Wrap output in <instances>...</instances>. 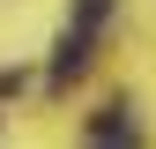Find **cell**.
<instances>
[{"instance_id":"6da1fadb","label":"cell","mask_w":156,"mask_h":149,"mask_svg":"<svg viewBox=\"0 0 156 149\" xmlns=\"http://www.w3.org/2000/svg\"><path fill=\"white\" fill-rule=\"evenodd\" d=\"M89 45H97V30H82V23H74V30L60 37V52H52V89H67L74 74L89 67Z\"/></svg>"},{"instance_id":"7a4b0ae2","label":"cell","mask_w":156,"mask_h":149,"mask_svg":"<svg viewBox=\"0 0 156 149\" xmlns=\"http://www.w3.org/2000/svg\"><path fill=\"white\" fill-rule=\"evenodd\" d=\"M134 134H141V127H134L126 104H104V112L89 119V142H134Z\"/></svg>"},{"instance_id":"3957f363","label":"cell","mask_w":156,"mask_h":149,"mask_svg":"<svg viewBox=\"0 0 156 149\" xmlns=\"http://www.w3.org/2000/svg\"><path fill=\"white\" fill-rule=\"evenodd\" d=\"M104 15H112V0H82V8H74V23H82V30H104Z\"/></svg>"}]
</instances>
